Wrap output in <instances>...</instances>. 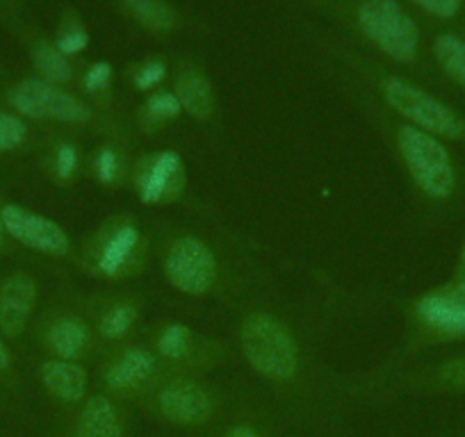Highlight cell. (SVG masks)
<instances>
[{
	"mask_svg": "<svg viewBox=\"0 0 465 437\" xmlns=\"http://www.w3.org/2000/svg\"><path fill=\"white\" fill-rule=\"evenodd\" d=\"M242 351L247 363L270 381H290L299 367L297 345L283 324L265 312H253L242 324Z\"/></svg>",
	"mask_w": 465,
	"mask_h": 437,
	"instance_id": "cell-1",
	"label": "cell"
},
{
	"mask_svg": "<svg viewBox=\"0 0 465 437\" xmlns=\"http://www.w3.org/2000/svg\"><path fill=\"white\" fill-rule=\"evenodd\" d=\"M397 146L413 176L415 185L431 199H447L454 191V167L445 146L436 135L415 126H401L397 132Z\"/></svg>",
	"mask_w": 465,
	"mask_h": 437,
	"instance_id": "cell-2",
	"label": "cell"
},
{
	"mask_svg": "<svg viewBox=\"0 0 465 437\" xmlns=\"http://www.w3.org/2000/svg\"><path fill=\"white\" fill-rule=\"evenodd\" d=\"M356 19L365 37L392 60L411 62L418 55V25L395 0H365Z\"/></svg>",
	"mask_w": 465,
	"mask_h": 437,
	"instance_id": "cell-3",
	"label": "cell"
},
{
	"mask_svg": "<svg viewBox=\"0 0 465 437\" xmlns=\"http://www.w3.org/2000/svg\"><path fill=\"white\" fill-rule=\"evenodd\" d=\"M381 89L388 105L392 110H397V114L409 119L420 131L429 132V135L451 137V140L463 135V123H460V119L451 112L445 102L433 98L424 89L415 87V84L400 78L383 80Z\"/></svg>",
	"mask_w": 465,
	"mask_h": 437,
	"instance_id": "cell-4",
	"label": "cell"
},
{
	"mask_svg": "<svg viewBox=\"0 0 465 437\" xmlns=\"http://www.w3.org/2000/svg\"><path fill=\"white\" fill-rule=\"evenodd\" d=\"M164 274L178 292L203 296L217 280V260L201 239L181 238L169 248Z\"/></svg>",
	"mask_w": 465,
	"mask_h": 437,
	"instance_id": "cell-5",
	"label": "cell"
},
{
	"mask_svg": "<svg viewBox=\"0 0 465 437\" xmlns=\"http://www.w3.org/2000/svg\"><path fill=\"white\" fill-rule=\"evenodd\" d=\"M12 105L33 119H51L62 123H84L89 119L84 102L46 80H24L16 84L12 92Z\"/></svg>",
	"mask_w": 465,
	"mask_h": 437,
	"instance_id": "cell-6",
	"label": "cell"
},
{
	"mask_svg": "<svg viewBox=\"0 0 465 437\" xmlns=\"http://www.w3.org/2000/svg\"><path fill=\"white\" fill-rule=\"evenodd\" d=\"M0 218H3V226H5L7 233L16 242L35 248V251L64 256L71 248L64 230L48 217H42V214L30 212V209L19 208V205H5L3 212H0Z\"/></svg>",
	"mask_w": 465,
	"mask_h": 437,
	"instance_id": "cell-7",
	"label": "cell"
},
{
	"mask_svg": "<svg viewBox=\"0 0 465 437\" xmlns=\"http://www.w3.org/2000/svg\"><path fill=\"white\" fill-rule=\"evenodd\" d=\"M137 189L144 203H173L181 199L185 189V167H183L181 155L173 151H163L144 162L137 169Z\"/></svg>",
	"mask_w": 465,
	"mask_h": 437,
	"instance_id": "cell-8",
	"label": "cell"
},
{
	"mask_svg": "<svg viewBox=\"0 0 465 437\" xmlns=\"http://www.w3.org/2000/svg\"><path fill=\"white\" fill-rule=\"evenodd\" d=\"M158 410L167 422L178 426H199L213 414L214 399L199 383L173 381L160 390Z\"/></svg>",
	"mask_w": 465,
	"mask_h": 437,
	"instance_id": "cell-9",
	"label": "cell"
},
{
	"mask_svg": "<svg viewBox=\"0 0 465 437\" xmlns=\"http://www.w3.org/2000/svg\"><path fill=\"white\" fill-rule=\"evenodd\" d=\"M37 303V285L24 274H15L0 287V331L15 337L24 333Z\"/></svg>",
	"mask_w": 465,
	"mask_h": 437,
	"instance_id": "cell-10",
	"label": "cell"
},
{
	"mask_svg": "<svg viewBox=\"0 0 465 437\" xmlns=\"http://www.w3.org/2000/svg\"><path fill=\"white\" fill-rule=\"evenodd\" d=\"M418 315L429 328L445 335H465V289L431 292L418 301Z\"/></svg>",
	"mask_w": 465,
	"mask_h": 437,
	"instance_id": "cell-11",
	"label": "cell"
},
{
	"mask_svg": "<svg viewBox=\"0 0 465 437\" xmlns=\"http://www.w3.org/2000/svg\"><path fill=\"white\" fill-rule=\"evenodd\" d=\"M140 244L142 233L137 230V226L124 224L112 230L103 239V247L98 251V269H101V274L107 276V278H119V276L126 274L133 262H135V253L140 251Z\"/></svg>",
	"mask_w": 465,
	"mask_h": 437,
	"instance_id": "cell-12",
	"label": "cell"
},
{
	"mask_svg": "<svg viewBox=\"0 0 465 437\" xmlns=\"http://www.w3.org/2000/svg\"><path fill=\"white\" fill-rule=\"evenodd\" d=\"M42 381L53 396L64 403H78L87 392V372L74 360H51L44 364Z\"/></svg>",
	"mask_w": 465,
	"mask_h": 437,
	"instance_id": "cell-13",
	"label": "cell"
},
{
	"mask_svg": "<svg viewBox=\"0 0 465 437\" xmlns=\"http://www.w3.org/2000/svg\"><path fill=\"white\" fill-rule=\"evenodd\" d=\"M155 360L146 349H128L105 372V383L112 390H135L153 376Z\"/></svg>",
	"mask_w": 465,
	"mask_h": 437,
	"instance_id": "cell-14",
	"label": "cell"
},
{
	"mask_svg": "<svg viewBox=\"0 0 465 437\" xmlns=\"http://www.w3.org/2000/svg\"><path fill=\"white\" fill-rule=\"evenodd\" d=\"M119 410L105 396H94L83 408L75 426V437H122Z\"/></svg>",
	"mask_w": 465,
	"mask_h": 437,
	"instance_id": "cell-15",
	"label": "cell"
},
{
	"mask_svg": "<svg viewBox=\"0 0 465 437\" xmlns=\"http://www.w3.org/2000/svg\"><path fill=\"white\" fill-rule=\"evenodd\" d=\"M176 98L178 102H181L183 110L190 112L194 119H199V121H205V119L213 117V87H210V83L205 80V75L201 73V71L187 69L178 75Z\"/></svg>",
	"mask_w": 465,
	"mask_h": 437,
	"instance_id": "cell-16",
	"label": "cell"
},
{
	"mask_svg": "<svg viewBox=\"0 0 465 437\" xmlns=\"http://www.w3.org/2000/svg\"><path fill=\"white\" fill-rule=\"evenodd\" d=\"M48 346L60 355V360H78L89 349V328L75 316L57 319L48 331Z\"/></svg>",
	"mask_w": 465,
	"mask_h": 437,
	"instance_id": "cell-17",
	"label": "cell"
},
{
	"mask_svg": "<svg viewBox=\"0 0 465 437\" xmlns=\"http://www.w3.org/2000/svg\"><path fill=\"white\" fill-rule=\"evenodd\" d=\"M128 15L153 33H167L176 25V15L164 0H122Z\"/></svg>",
	"mask_w": 465,
	"mask_h": 437,
	"instance_id": "cell-18",
	"label": "cell"
},
{
	"mask_svg": "<svg viewBox=\"0 0 465 437\" xmlns=\"http://www.w3.org/2000/svg\"><path fill=\"white\" fill-rule=\"evenodd\" d=\"M35 66H37L39 73L44 75V80L51 84L69 83L71 75H74V69H71L64 53L57 46H48V44H42V46L35 51Z\"/></svg>",
	"mask_w": 465,
	"mask_h": 437,
	"instance_id": "cell-19",
	"label": "cell"
},
{
	"mask_svg": "<svg viewBox=\"0 0 465 437\" xmlns=\"http://www.w3.org/2000/svg\"><path fill=\"white\" fill-rule=\"evenodd\" d=\"M436 55L442 69L465 87V42L456 34H440L436 39Z\"/></svg>",
	"mask_w": 465,
	"mask_h": 437,
	"instance_id": "cell-20",
	"label": "cell"
},
{
	"mask_svg": "<svg viewBox=\"0 0 465 437\" xmlns=\"http://www.w3.org/2000/svg\"><path fill=\"white\" fill-rule=\"evenodd\" d=\"M137 321V307L131 303H116L110 310L103 315L101 319V333L110 340H119L126 335Z\"/></svg>",
	"mask_w": 465,
	"mask_h": 437,
	"instance_id": "cell-21",
	"label": "cell"
},
{
	"mask_svg": "<svg viewBox=\"0 0 465 437\" xmlns=\"http://www.w3.org/2000/svg\"><path fill=\"white\" fill-rule=\"evenodd\" d=\"M192 349V331L185 324H169L158 337L160 355L169 360H181Z\"/></svg>",
	"mask_w": 465,
	"mask_h": 437,
	"instance_id": "cell-22",
	"label": "cell"
},
{
	"mask_svg": "<svg viewBox=\"0 0 465 437\" xmlns=\"http://www.w3.org/2000/svg\"><path fill=\"white\" fill-rule=\"evenodd\" d=\"M28 137V128L19 117L10 112H0V153L19 149Z\"/></svg>",
	"mask_w": 465,
	"mask_h": 437,
	"instance_id": "cell-23",
	"label": "cell"
},
{
	"mask_svg": "<svg viewBox=\"0 0 465 437\" xmlns=\"http://www.w3.org/2000/svg\"><path fill=\"white\" fill-rule=\"evenodd\" d=\"M183 107L178 102L176 93L172 92H158L149 98L146 102V114H149L151 121H164V119L178 117Z\"/></svg>",
	"mask_w": 465,
	"mask_h": 437,
	"instance_id": "cell-24",
	"label": "cell"
},
{
	"mask_svg": "<svg viewBox=\"0 0 465 437\" xmlns=\"http://www.w3.org/2000/svg\"><path fill=\"white\" fill-rule=\"evenodd\" d=\"M87 33H84L80 25H66L64 30L60 33V37H57V48H60L62 53H64L66 57L69 55H75V53L84 51V46H87Z\"/></svg>",
	"mask_w": 465,
	"mask_h": 437,
	"instance_id": "cell-25",
	"label": "cell"
},
{
	"mask_svg": "<svg viewBox=\"0 0 465 437\" xmlns=\"http://www.w3.org/2000/svg\"><path fill=\"white\" fill-rule=\"evenodd\" d=\"M96 173H98V180L101 182H114L119 178V155L112 146H105V149L98 153L96 158Z\"/></svg>",
	"mask_w": 465,
	"mask_h": 437,
	"instance_id": "cell-26",
	"label": "cell"
},
{
	"mask_svg": "<svg viewBox=\"0 0 465 437\" xmlns=\"http://www.w3.org/2000/svg\"><path fill=\"white\" fill-rule=\"evenodd\" d=\"M78 169V151L71 144H62L55 155V171L62 180H69Z\"/></svg>",
	"mask_w": 465,
	"mask_h": 437,
	"instance_id": "cell-27",
	"label": "cell"
},
{
	"mask_svg": "<svg viewBox=\"0 0 465 437\" xmlns=\"http://www.w3.org/2000/svg\"><path fill=\"white\" fill-rule=\"evenodd\" d=\"M164 73H167V69H164L163 62H158V60L146 62V64L137 71L135 87L137 89H153L155 84L163 83Z\"/></svg>",
	"mask_w": 465,
	"mask_h": 437,
	"instance_id": "cell-28",
	"label": "cell"
},
{
	"mask_svg": "<svg viewBox=\"0 0 465 437\" xmlns=\"http://www.w3.org/2000/svg\"><path fill=\"white\" fill-rule=\"evenodd\" d=\"M110 75H112L110 64H105V62H96V64L84 73L83 83L84 87H87V92H101V89H105L107 84H110Z\"/></svg>",
	"mask_w": 465,
	"mask_h": 437,
	"instance_id": "cell-29",
	"label": "cell"
},
{
	"mask_svg": "<svg viewBox=\"0 0 465 437\" xmlns=\"http://www.w3.org/2000/svg\"><path fill=\"white\" fill-rule=\"evenodd\" d=\"M413 3L442 19H451L460 7V0H413Z\"/></svg>",
	"mask_w": 465,
	"mask_h": 437,
	"instance_id": "cell-30",
	"label": "cell"
},
{
	"mask_svg": "<svg viewBox=\"0 0 465 437\" xmlns=\"http://www.w3.org/2000/svg\"><path fill=\"white\" fill-rule=\"evenodd\" d=\"M440 378L451 387H465V358H454L442 364Z\"/></svg>",
	"mask_w": 465,
	"mask_h": 437,
	"instance_id": "cell-31",
	"label": "cell"
},
{
	"mask_svg": "<svg viewBox=\"0 0 465 437\" xmlns=\"http://www.w3.org/2000/svg\"><path fill=\"white\" fill-rule=\"evenodd\" d=\"M226 437H261V435H258L256 428L252 426H235Z\"/></svg>",
	"mask_w": 465,
	"mask_h": 437,
	"instance_id": "cell-32",
	"label": "cell"
},
{
	"mask_svg": "<svg viewBox=\"0 0 465 437\" xmlns=\"http://www.w3.org/2000/svg\"><path fill=\"white\" fill-rule=\"evenodd\" d=\"M10 364V354H7L5 345H3V340H0V372Z\"/></svg>",
	"mask_w": 465,
	"mask_h": 437,
	"instance_id": "cell-33",
	"label": "cell"
},
{
	"mask_svg": "<svg viewBox=\"0 0 465 437\" xmlns=\"http://www.w3.org/2000/svg\"><path fill=\"white\" fill-rule=\"evenodd\" d=\"M3 228H5V226H3V218H0V235H3Z\"/></svg>",
	"mask_w": 465,
	"mask_h": 437,
	"instance_id": "cell-34",
	"label": "cell"
},
{
	"mask_svg": "<svg viewBox=\"0 0 465 437\" xmlns=\"http://www.w3.org/2000/svg\"><path fill=\"white\" fill-rule=\"evenodd\" d=\"M463 260H465V251H463Z\"/></svg>",
	"mask_w": 465,
	"mask_h": 437,
	"instance_id": "cell-35",
	"label": "cell"
}]
</instances>
